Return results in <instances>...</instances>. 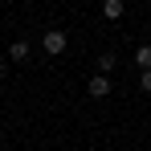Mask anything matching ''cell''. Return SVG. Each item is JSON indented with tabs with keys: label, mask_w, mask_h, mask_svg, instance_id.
<instances>
[{
	"label": "cell",
	"mask_w": 151,
	"mask_h": 151,
	"mask_svg": "<svg viewBox=\"0 0 151 151\" xmlns=\"http://www.w3.org/2000/svg\"><path fill=\"white\" fill-rule=\"evenodd\" d=\"M110 86H114V82H110V74H94L90 82H86L90 98H106V94H110Z\"/></svg>",
	"instance_id": "1"
},
{
	"label": "cell",
	"mask_w": 151,
	"mask_h": 151,
	"mask_svg": "<svg viewBox=\"0 0 151 151\" xmlns=\"http://www.w3.org/2000/svg\"><path fill=\"white\" fill-rule=\"evenodd\" d=\"M41 45H45V53H49V57H57V53H65V33H61V29H49Z\"/></svg>",
	"instance_id": "2"
},
{
	"label": "cell",
	"mask_w": 151,
	"mask_h": 151,
	"mask_svg": "<svg viewBox=\"0 0 151 151\" xmlns=\"http://www.w3.org/2000/svg\"><path fill=\"white\" fill-rule=\"evenodd\" d=\"M123 12H127V4H123V0H102V17H106V21H119Z\"/></svg>",
	"instance_id": "3"
},
{
	"label": "cell",
	"mask_w": 151,
	"mask_h": 151,
	"mask_svg": "<svg viewBox=\"0 0 151 151\" xmlns=\"http://www.w3.org/2000/svg\"><path fill=\"white\" fill-rule=\"evenodd\" d=\"M29 53H33L29 41H12V45H8V57H12V61H29Z\"/></svg>",
	"instance_id": "4"
},
{
	"label": "cell",
	"mask_w": 151,
	"mask_h": 151,
	"mask_svg": "<svg viewBox=\"0 0 151 151\" xmlns=\"http://www.w3.org/2000/svg\"><path fill=\"white\" fill-rule=\"evenodd\" d=\"M135 65H139V74L151 70V45H139V49H135Z\"/></svg>",
	"instance_id": "5"
},
{
	"label": "cell",
	"mask_w": 151,
	"mask_h": 151,
	"mask_svg": "<svg viewBox=\"0 0 151 151\" xmlns=\"http://www.w3.org/2000/svg\"><path fill=\"white\" fill-rule=\"evenodd\" d=\"M114 65H119L114 53H98V70H102V74H114Z\"/></svg>",
	"instance_id": "6"
},
{
	"label": "cell",
	"mask_w": 151,
	"mask_h": 151,
	"mask_svg": "<svg viewBox=\"0 0 151 151\" xmlns=\"http://www.w3.org/2000/svg\"><path fill=\"white\" fill-rule=\"evenodd\" d=\"M139 90H143V94H151V70H143V74H139Z\"/></svg>",
	"instance_id": "7"
},
{
	"label": "cell",
	"mask_w": 151,
	"mask_h": 151,
	"mask_svg": "<svg viewBox=\"0 0 151 151\" xmlns=\"http://www.w3.org/2000/svg\"><path fill=\"white\" fill-rule=\"evenodd\" d=\"M4 70H8V57H4V53H0V74H4Z\"/></svg>",
	"instance_id": "8"
},
{
	"label": "cell",
	"mask_w": 151,
	"mask_h": 151,
	"mask_svg": "<svg viewBox=\"0 0 151 151\" xmlns=\"http://www.w3.org/2000/svg\"><path fill=\"white\" fill-rule=\"evenodd\" d=\"M0 49H4V45H0Z\"/></svg>",
	"instance_id": "9"
}]
</instances>
